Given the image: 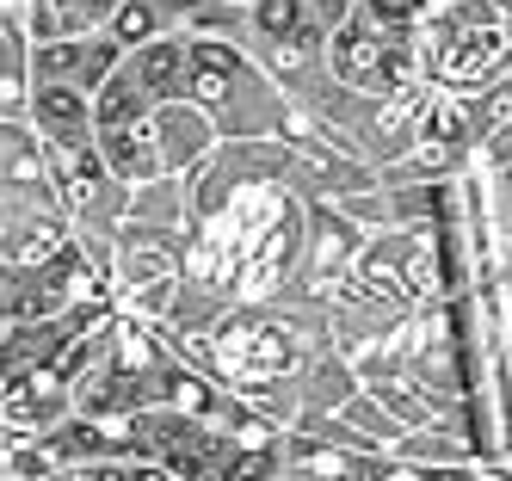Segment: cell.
I'll return each instance as SVG.
<instances>
[{"mask_svg": "<svg viewBox=\"0 0 512 481\" xmlns=\"http://www.w3.org/2000/svg\"><path fill=\"white\" fill-rule=\"evenodd\" d=\"M167 7H198V0H167Z\"/></svg>", "mask_w": 512, "mask_h": 481, "instance_id": "cell-14", "label": "cell"}, {"mask_svg": "<svg viewBox=\"0 0 512 481\" xmlns=\"http://www.w3.org/2000/svg\"><path fill=\"white\" fill-rule=\"evenodd\" d=\"M31 111H38V124H44V142H56V148H81L87 130H93V99L81 87H38Z\"/></svg>", "mask_w": 512, "mask_h": 481, "instance_id": "cell-6", "label": "cell"}, {"mask_svg": "<svg viewBox=\"0 0 512 481\" xmlns=\"http://www.w3.org/2000/svg\"><path fill=\"white\" fill-rule=\"evenodd\" d=\"M334 74L346 87H389L401 74V56L389 50V31H377L371 19H346L334 31Z\"/></svg>", "mask_w": 512, "mask_h": 481, "instance_id": "cell-3", "label": "cell"}, {"mask_svg": "<svg viewBox=\"0 0 512 481\" xmlns=\"http://www.w3.org/2000/svg\"><path fill=\"white\" fill-rule=\"evenodd\" d=\"M241 81V50H229L223 37H192L186 44V93H198L204 105H223Z\"/></svg>", "mask_w": 512, "mask_h": 481, "instance_id": "cell-5", "label": "cell"}, {"mask_svg": "<svg viewBox=\"0 0 512 481\" xmlns=\"http://www.w3.org/2000/svg\"><path fill=\"white\" fill-rule=\"evenodd\" d=\"M216 358L229 364L235 383H266V377H284L290 364H297V346H290L284 327H266V321H235L223 327V340H216Z\"/></svg>", "mask_w": 512, "mask_h": 481, "instance_id": "cell-2", "label": "cell"}, {"mask_svg": "<svg viewBox=\"0 0 512 481\" xmlns=\"http://www.w3.org/2000/svg\"><path fill=\"white\" fill-rule=\"evenodd\" d=\"M118 31V44H130V50H142V44H155V7L149 0H130V7H118V19H112Z\"/></svg>", "mask_w": 512, "mask_h": 481, "instance_id": "cell-11", "label": "cell"}, {"mask_svg": "<svg viewBox=\"0 0 512 481\" xmlns=\"http://www.w3.org/2000/svg\"><path fill=\"white\" fill-rule=\"evenodd\" d=\"M253 25H260L272 44H297V50H309L315 31H321L303 0H260V7H253Z\"/></svg>", "mask_w": 512, "mask_h": 481, "instance_id": "cell-10", "label": "cell"}, {"mask_svg": "<svg viewBox=\"0 0 512 481\" xmlns=\"http://www.w3.org/2000/svg\"><path fill=\"white\" fill-rule=\"evenodd\" d=\"M99 161L112 167L118 179H149L161 167L155 124H112V130H99Z\"/></svg>", "mask_w": 512, "mask_h": 481, "instance_id": "cell-7", "label": "cell"}, {"mask_svg": "<svg viewBox=\"0 0 512 481\" xmlns=\"http://www.w3.org/2000/svg\"><path fill=\"white\" fill-rule=\"evenodd\" d=\"M99 19H118V0H38V44H62V37H81Z\"/></svg>", "mask_w": 512, "mask_h": 481, "instance_id": "cell-9", "label": "cell"}, {"mask_svg": "<svg viewBox=\"0 0 512 481\" xmlns=\"http://www.w3.org/2000/svg\"><path fill=\"white\" fill-rule=\"evenodd\" d=\"M506 56V19L494 7H457L432 25V68L445 74V81H482V74Z\"/></svg>", "mask_w": 512, "mask_h": 481, "instance_id": "cell-1", "label": "cell"}, {"mask_svg": "<svg viewBox=\"0 0 512 481\" xmlns=\"http://www.w3.org/2000/svg\"><path fill=\"white\" fill-rule=\"evenodd\" d=\"M124 68L142 81V93H149V99L186 93V44H173V37H155V44H142Z\"/></svg>", "mask_w": 512, "mask_h": 481, "instance_id": "cell-8", "label": "cell"}, {"mask_svg": "<svg viewBox=\"0 0 512 481\" xmlns=\"http://www.w3.org/2000/svg\"><path fill=\"white\" fill-rule=\"evenodd\" d=\"M303 7H309V19H315V25H334V31H340V25H346V13H352V0H303Z\"/></svg>", "mask_w": 512, "mask_h": 481, "instance_id": "cell-13", "label": "cell"}, {"mask_svg": "<svg viewBox=\"0 0 512 481\" xmlns=\"http://www.w3.org/2000/svg\"><path fill=\"white\" fill-rule=\"evenodd\" d=\"M426 13V0H364V19H371L377 31H401V25H414Z\"/></svg>", "mask_w": 512, "mask_h": 481, "instance_id": "cell-12", "label": "cell"}, {"mask_svg": "<svg viewBox=\"0 0 512 481\" xmlns=\"http://www.w3.org/2000/svg\"><path fill=\"white\" fill-rule=\"evenodd\" d=\"M118 50H124L118 37H105V44H75V37L38 44V81L44 87H99L118 68Z\"/></svg>", "mask_w": 512, "mask_h": 481, "instance_id": "cell-4", "label": "cell"}]
</instances>
